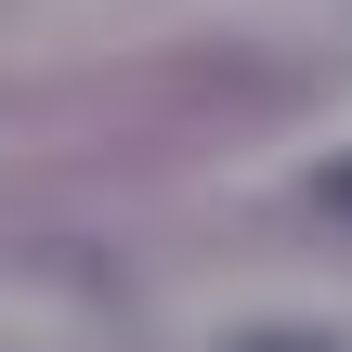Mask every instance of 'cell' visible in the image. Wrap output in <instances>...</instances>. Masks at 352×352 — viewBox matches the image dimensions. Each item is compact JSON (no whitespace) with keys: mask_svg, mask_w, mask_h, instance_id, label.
Returning a JSON list of instances; mask_svg holds the SVG:
<instances>
[{"mask_svg":"<svg viewBox=\"0 0 352 352\" xmlns=\"http://www.w3.org/2000/svg\"><path fill=\"white\" fill-rule=\"evenodd\" d=\"M314 196H327V209L352 222V157H327V170H314Z\"/></svg>","mask_w":352,"mask_h":352,"instance_id":"cell-1","label":"cell"}]
</instances>
